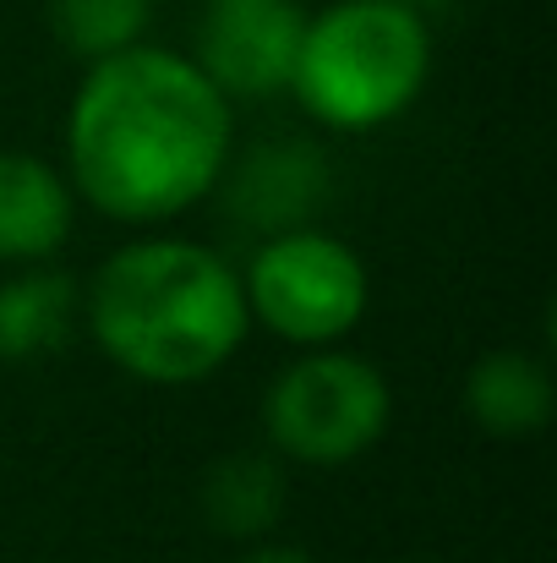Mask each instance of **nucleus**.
<instances>
[{"label":"nucleus","mask_w":557,"mask_h":563,"mask_svg":"<svg viewBox=\"0 0 557 563\" xmlns=\"http://www.w3.org/2000/svg\"><path fill=\"white\" fill-rule=\"evenodd\" d=\"M432 77V33L410 0H339L307 16L290 93L334 132L404 115Z\"/></svg>","instance_id":"3"},{"label":"nucleus","mask_w":557,"mask_h":563,"mask_svg":"<svg viewBox=\"0 0 557 563\" xmlns=\"http://www.w3.org/2000/svg\"><path fill=\"white\" fill-rule=\"evenodd\" d=\"M77 224V191L66 170L38 154L0 148V268L55 263Z\"/></svg>","instance_id":"8"},{"label":"nucleus","mask_w":557,"mask_h":563,"mask_svg":"<svg viewBox=\"0 0 557 563\" xmlns=\"http://www.w3.org/2000/svg\"><path fill=\"white\" fill-rule=\"evenodd\" d=\"M301 33V0H213L197 33V66L224 99H274L290 93Z\"/></svg>","instance_id":"6"},{"label":"nucleus","mask_w":557,"mask_h":563,"mask_svg":"<svg viewBox=\"0 0 557 563\" xmlns=\"http://www.w3.org/2000/svg\"><path fill=\"white\" fill-rule=\"evenodd\" d=\"M241 290L252 323L296 351L339 345L367 318L371 301L367 263L356 257V246L312 224L268 235L241 268Z\"/></svg>","instance_id":"5"},{"label":"nucleus","mask_w":557,"mask_h":563,"mask_svg":"<svg viewBox=\"0 0 557 563\" xmlns=\"http://www.w3.org/2000/svg\"><path fill=\"white\" fill-rule=\"evenodd\" d=\"M148 11H154V0H49L55 38L71 55H82L88 66L143 44Z\"/></svg>","instance_id":"12"},{"label":"nucleus","mask_w":557,"mask_h":563,"mask_svg":"<svg viewBox=\"0 0 557 563\" xmlns=\"http://www.w3.org/2000/svg\"><path fill=\"white\" fill-rule=\"evenodd\" d=\"M82 323V285L55 263H27L0 279V362H44L71 345Z\"/></svg>","instance_id":"9"},{"label":"nucleus","mask_w":557,"mask_h":563,"mask_svg":"<svg viewBox=\"0 0 557 563\" xmlns=\"http://www.w3.org/2000/svg\"><path fill=\"white\" fill-rule=\"evenodd\" d=\"M230 154V99L191 55L159 44L93 60L66 115V181L121 224L181 219L219 187Z\"/></svg>","instance_id":"1"},{"label":"nucleus","mask_w":557,"mask_h":563,"mask_svg":"<svg viewBox=\"0 0 557 563\" xmlns=\"http://www.w3.org/2000/svg\"><path fill=\"white\" fill-rule=\"evenodd\" d=\"M388 416H393V388L382 367L339 345L301 351L263 399V427L274 454L285 465H312V471L350 465L377 449Z\"/></svg>","instance_id":"4"},{"label":"nucleus","mask_w":557,"mask_h":563,"mask_svg":"<svg viewBox=\"0 0 557 563\" xmlns=\"http://www.w3.org/2000/svg\"><path fill=\"white\" fill-rule=\"evenodd\" d=\"M557 388L547 362L525 351H492L465 377V410L492 438H536L553 421Z\"/></svg>","instance_id":"10"},{"label":"nucleus","mask_w":557,"mask_h":563,"mask_svg":"<svg viewBox=\"0 0 557 563\" xmlns=\"http://www.w3.org/2000/svg\"><path fill=\"white\" fill-rule=\"evenodd\" d=\"M241 563H318V559L301 553V548H252Z\"/></svg>","instance_id":"13"},{"label":"nucleus","mask_w":557,"mask_h":563,"mask_svg":"<svg viewBox=\"0 0 557 563\" xmlns=\"http://www.w3.org/2000/svg\"><path fill=\"white\" fill-rule=\"evenodd\" d=\"M285 504H290V476H285L279 454L241 449V454H224L202 476V520L219 537L257 542L285 520Z\"/></svg>","instance_id":"11"},{"label":"nucleus","mask_w":557,"mask_h":563,"mask_svg":"<svg viewBox=\"0 0 557 563\" xmlns=\"http://www.w3.org/2000/svg\"><path fill=\"white\" fill-rule=\"evenodd\" d=\"M224 202H230V219L241 230H257L263 241L268 235H285V230H307L323 202H328V159L312 148V143H296V137H274V143H257L252 154H230L224 165Z\"/></svg>","instance_id":"7"},{"label":"nucleus","mask_w":557,"mask_h":563,"mask_svg":"<svg viewBox=\"0 0 557 563\" xmlns=\"http://www.w3.org/2000/svg\"><path fill=\"white\" fill-rule=\"evenodd\" d=\"M82 323L121 373L165 388L213 377L252 334L241 268L181 235L121 246L82 290Z\"/></svg>","instance_id":"2"}]
</instances>
